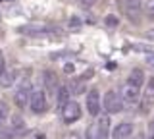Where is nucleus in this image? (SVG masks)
Returning a JSON list of instances; mask_svg holds the SVG:
<instances>
[{
	"instance_id": "nucleus-18",
	"label": "nucleus",
	"mask_w": 154,
	"mask_h": 139,
	"mask_svg": "<svg viewBox=\"0 0 154 139\" xmlns=\"http://www.w3.org/2000/svg\"><path fill=\"white\" fill-rule=\"evenodd\" d=\"M152 95H154V75H152L150 79H148V89H146V100L150 99Z\"/></svg>"
},
{
	"instance_id": "nucleus-23",
	"label": "nucleus",
	"mask_w": 154,
	"mask_h": 139,
	"mask_svg": "<svg viewBox=\"0 0 154 139\" xmlns=\"http://www.w3.org/2000/svg\"><path fill=\"white\" fill-rule=\"evenodd\" d=\"M64 71H66V74H73V71H75L73 64H66V66H64Z\"/></svg>"
},
{
	"instance_id": "nucleus-10",
	"label": "nucleus",
	"mask_w": 154,
	"mask_h": 139,
	"mask_svg": "<svg viewBox=\"0 0 154 139\" xmlns=\"http://www.w3.org/2000/svg\"><path fill=\"white\" fill-rule=\"evenodd\" d=\"M71 100H69V89L67 87H62L60 91H58V108H64L66 104H69Z\"/></svg>"
},
{
	"instance_id": "nucleus-15",
	"label": "nucleus",
	"mask_w": 154,
	"mask_h": 139,
	"mask_svg": "<svg viewBox=\"0 0 154 139\" xmlns=\"http://www.w3.org/2000/svg\"><path fill=\"white\" fill-rule=\"evenodd\" d=\"M8 116H10V108H8V104L0 99V122H2V120H6Z\"/></svg>"
},
{
	"instance_id": "nucleus-13",
	"label": "nucleus",
	"mask_w": 154,
	"mask_h": 139,
	"mask_svg": "<svg viewBox=\"0 0 154 139\" xmlns=\"http://www.w3.org/2000/svg\"><path fill=\"white\" fill-rule=\"evenodd\" d=\"M139 6H141V0H123V8H125L127 12L139 10Z\"/></svg>"
},
{
	"instance_id": "nucleus-5",
	"label": "nucleus",
	"mask_w": 154,
	"mask_h": 139,
	"mask_svg": "<svg viewBox=\"0 0 154 139\" xmlns=\"http://www.w3.org/2000/svg\"><path fill=\"white\" fill-rule=\"evenodd\" d=\"M139 95H141V87H137V85L125 81V85H123V89H122L123 100H127V103H137V100H139Z\"/></svg>"
},
{
	"instance_id": "nucleus-24",
	"label": "nucleus",
	"mask_w": 154,
	"mask_h": 139,
	"mask_svg": "<svg viewBox=\"0 0 154 139\" xmlns=\"http://www.w3.org/2000/svg\"><path fill=\"white\" fill-rule=\"evenodd\" d=\"M0 139H10V133L6 131V129H2V131H0Z\"/></svg>"
},
{
	"instance_id": "nucleus-7",
	"label": "nucleus",
	"mask_w": 154,
	"mask_h": 139,
	"mask_svg": "<svg viewBox=\"0 0 154 139\" xmlns=\"http://www.w3.org/2000/svg\"><path fill=\"white\" fill-rule=\"evenodd\" d=\"M29 100H31V93H29L27 87H21L16 91V95H14V103H16L17 108H25L29 104Z\"/></svg>"
},
{
	"instance_id": "nucleus-12",
	"label": "nucleus",
	"mask_w": 154,
	"mask_h": 139,
	"mask_svg": "<svg viewBox=\"0 0 154 139\" xmlns=\"http://www.w3.org/2000/svg\"><path fill=\"white\" fill-rule=\"evenodd\" d=\"M42 77H45V83H46L48 89H54L56 85H58V77H56L54 71H45V75H42Z\"/></svg>"
},
{
	"instance_id": "nucleus-17",
	"label": "nucleus",
	"mask_w": 154,
	"mask_h": 139,
	"mask_svg": "<svg viewBox=\"0 0 154 139\" xmlns=\"http://www.w3.org/2000/svg\"><path fill=\"white\" fill-rule=\"evenodd\" d=\"M17 77V71H10V74L6 75V77H4V85L2 87H10V85H12V81Z\"/></svg>"
},
{
	"instance_id": "nucleus-27",
	"label": "nucleus",
	"mask_w": 154,
	"mask_h": 139,
	"mask_svg": "<svg viewBox=\"0 0 154 139\" xmlns=\"http://www.w3.org/2000/svg\"><path fill=\"white\" fill-rule=\"evenodd\" d=\"M137 139H144V137H137Z\"/></svg>"
},
{
	"instance_id": "nucleus-22",
	"label": "nucleus",
	"mask_w": 154,
	"mask_h": 139,
	"mask_svg": "<svg viewBox=\"0 0 154 139\" xmlns=\"http://www.w3.org/2000/svg\"><path fill=\"white\" fill-rule=\"evenodd\" d=\"M62 139H81V137L77 135V133H73V131H69V133H66V135L62 137Z\"/></svg>"
},
{
	"instance_id": "nucleus-3",
	"label": "nucleus",
	"mask_w": 154,
	"mask_h": 139,
	"mask_svg": "<svg viewBox=\"0 0 154 139\" xmlns=\"http://www.w3.org/2000/svg\"><path fill=\"white\" fill-rule=\"evenodd\" d=\"M79 118H81V106H79V103H73V100H71L69 104H66V106L62 108V120H64L66 124H73Z\"/></svg>"
},
{
	"instance_id": "nucleus-8",
	"label": "nucleus",
	"mask_w": 154,
	"mask_h": 139,
	"mask_svg": "<svg viewBox=\"0 0 154 139\" xmlns=\"http://www.w3.org/2000/svg\"><path fill=\"white\" fill-rule=\"evenodd\" d=\"M127 81H129V83H133V85H137V87H143V83H144V71L139 70V68L131 70V74H129Z\"/></svg>"
},
{
	"instance_id": "nucleus-20",
	"label": "nucleus",
	"mask_w": 154,
	"mask_h": 139,
	"mask_svg": "<svg viewBox=\"0 0 154 139\" xmlns=\"http://www.w3.org/2000/svg\"><path fill=\"white\" fill-rule=\"evenodd\" d=\"M71 91H73L75 95H79V93H83V91H85V85L83 83H73V89H71Z\"/></svg>"
},
{
	"instance_id": "nucleus-1",
	"label": "nucleus",
	"mask_w": 154,
	"mask_h": 139,
	"mask_svg": "<svg viewBox=\"0 0 154 139\" xmlns=\"http://www.w3.org/2000/svg\"><path fill=\"white\" fill-rule=\"evenodd\" d=\"M102 104H104L106 114H116V112H119V110L123 108V97H119L118 91L110 89V91H106Z\"/></svg>"
},
{
	"instance_id": "nucleus-16",
	"label": "nucleus",
	"mask_w": 154,
	"mask_h": 139,
	"mask_svg": "<svg viewBox=\"0 0 154 139\" xmlns=\"http://www.w3.org/2000/svg\"><path fill=\"white\" fill-rule=\"evenodd\" d=\"M104 23H106V27H112V29H114V27H118L119 20H118L116 16H112V14H110V16H106V17H104Z\"/></svg>"
},
{
	"instance_id": "nucleus-21",
	"label": "nucleus",
	"mask_w": 154,
	"mask_h": 139,
	"mask_svg": "<svg viewBox=\"0 0 154 139\" xmlns=\"http://www.w3.org/2000/svg\"><path fill=\"white\" fill-rule=\"evenodd\" d=\"M4 71H6V60H4L2 52H0V77L4 75Z\"/></svg>"
},
{
	"instance_id": "nucleus-2",
	"label": "nucleus",
	"mask_w": 154,
	"mask_h": 139,
	"mask_svg": "<svg viewBox=\"0 0 154 139\" xmlns=\"http://www.w3.org/2000/svg\"><path fill=\"white\" fill-rule=\"evenodd\" d=\"M29 106L35 114H42L46 112L48 108V103H46V95L42 91H33L31 93V100H29Z\"/></svg>"
},
{
	"instance_id": "nucleus-19",
	"label": "nucleus",
	"mask_w": 154,
	"mask_h": 139,
	"mask_svg": "<svg viewBox=\"0 0 154 139\" xmlns=\"http://www.w3.org/2000/svg\"><path fill=\"white\" fill-rule=\"evenodd\" d=\"M146 14L150 17H154V0H148L146 2Z\"/></svg>"
},
{
	"instance_id": "nucleus-14",
	"label": "nucleus",
	"mask_w": 154,
	"mask_h": 139,
	"mask_svg": "<svg viewBox=\"0 0 154 139\" xmlns=\"http://www.w3.org/2000/svg\"><path fill=\"white\" fill-rule=\"evenodd\" d=\"M12 128L16 129V131H17V129H23V128H25L23 118H21V116H12Z\"/></svg>"
},
{
	"instance_id": "nucleus-25",
	"label": "nucleus",
	"mask_w": 154,
	"mask_h": 139,
	"mask_svg": "<svg viewBox=\"0 0 154 139\" xmlns=\"http://www.w3.org/2000/svg\"><path fill=\"white\" fill-rule=\"evenodd\" d=\"M81 2H83L85 6H93V4L96 2V0H81Z\"/></svg>"
},
{
	"instance_id": "nucleus-11",
	"label": "nucleus",
	"mask_w": 154,
	"mask_h": 139,
	"mask_svg": "<svg viewBox=\"0 0 154 139\" xmlns=\"http://www.w3.org/2000/svg\"><path fill=\"white\" fill-rule=\"evenodd\" d=\"M85 139H100L98 133V124H89L85 129Z\"/></svg>"
},
{
	"instance_id": "nucleus-26",
	"label": "nucleus",
	"mask_w": 154,
	"mask_h": 139,
	"mask_svg": "<svg viewBox=\"0 0 154 139\" xmlns=\"http://www.w3.org/2000/svg\"><path fill=\"white\" fill-rule=\"evenodd\" d=\"M146 37H154V29H150V31H146Z\"/></svg>"
},
{
	"instance_id": "nucleus-6",
	"label": "nucleus",
	"mask_w": 154,
	"mask_h": 139,
	"mask_svg": "<svg viewBox=\"0 0 154 139\" xmlns=\"http://www.w3.org/2000/svg\"><path fill=\"white\" fill-rule=\"evenodd\" d=\"M131 135H133V124H129V122L119 124L112 131V139H129Z\"/></svg>"
},
{
	"instance_id": "nucleus-9",
	"label": "nucleus",
	"mask_w": 154,
	"mask_h": 139,
	"mask_svg": "<svg viewBox=\"0 0 154 139\" xmlns=\"http://www.w3.org/2000/svg\"><path fill=\"white\" fill-rule=\"evenodd\" d=\"M98 133H100V139H106L108 137V131H110V116H100L98 118Z\"/></svg>"
},
{
	"instance_id": "nucleus-4",
	"label": "nucleus",
	"mask_w": 154,
	"mask_h": 139,
	"mask_svg": "<svg viewBox=\"0 0 154 139\" xmlns=\"http://www.w3.org/2000/svg\"><path fill=\"white\" fill-rule=\"evenodd\" d=\"M87 110H89L91 116H98L100 114V95L96 89L89 91V95H87Z\"/></svg>"
}]
</instances>
